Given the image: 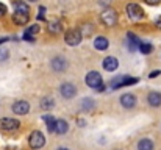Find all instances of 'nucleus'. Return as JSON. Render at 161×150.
<instances>
[{"label":"nucleus","instance_id":"f257e3e1","mask_svg":"<svg viewBox=\"0 0 161 150\" xmlns=\"http://www.w3.org/2000/svg\"><path fill=\"white\" fill-rule=\"evenodd\" d=\"M100 20L103 22V25L113 27V25H116V22H117V13H116L114 9L108 8V9H105V11L100 14Z\"/></svg>","mask_w":161,"mask_h":150},{"label":"nucleus","instance_id":"f03ea898","mask_svg":"<svg viewBox=\"0 0 161 150\" xmlns=\"http://www.w3.org/2000/svg\"><path fill=\"white\" fill-rule=\"evenodd\" d=\"M127 14H128V17L133 19V20H138V19H142V17H144L142 8H141L139 5H136V3H128V5H127Z\"/></svg>","mask_w":161,"mask_h":150},{"label":"nucleus","instance_id":"7ed1b4c3","mask_svg":"<svg viewBox=\"0 0 161 150\" xmlns=\"http://www.w3.org/2000/svg\"><path fill=\"white\" fill-rule=\"evenodd\" d=\"M28 142H30V147H33V149H41L44 144H46V138H44V135L41 133V131H33L31 135H30V139H28Z\"/></svg>","mask_w":161,"mask_h":150},{"label":"nucleus","instance_id":"20e7f679","mask_svg":"<svg viewBox=\"0 0 161 150\" xmlns=\"http://www.w3.org/2000/svg\"><path fill=\"white\" fill-rule=\"evenodd\" d=\"M19 125H20V122L16 119H11V117L0 119V130H3V131H14L19 128Z\"/></svg>","mask_w":161,"mask_h":150},{"label":"nucleus","instance_id":"39448f33","mask_svg":"<svg viewBox=\"0 0 161 150\" xmlns=\"http://www.w3.org/2000/svg\"><path fill=\"white\" fill-rule=\"evenodd\" d=\"M86 85L92 89H97L102 85V75L99 72H89L86 75Z\"/></svg>","mask_w":161,"mask_h":150},{"label":"nucleus","instance_id":"423d86ee","mask_svg":"<svg viewBox=\"0 0 161 150\" xmlns=\"http://www.w3.org/2000/svg\"><path fill=\"white\" fill-rule=\"evenodd\" d=\"M64 41H66L67 46H77V44H80V41H81V33H80L78 30H69V31L66 33Z\"/></svg>","mask_w":161,"mask_h":150},{"label":"nucleus","instance_id":"0eeeda50","mask_svg":"<svg viewBox=\"0 0 161 150\" xmlns=\"http://www.w3.org/2000/svg\"><path fill=\"white\" fill-rule=\"evenodd\" d=\"M136 81H138V78H131V77H127V75H124V77H120V78H116V80H113V81H111V88H113V89H116V88H120V86L135 85Z\"/></svg>","mask_w":161,"mask_h":150},{"label":"nucleus","instance_id":"6e6552de","mask_svg":"<svg viewBox=\"0 0 161 150\" xmlns=\"http://www.w3.org/2000/svg\"><path fill=\"white\" fill-rule=\"evenodd\" d=\"M59 91H61L63 97H66V99H72V97H75V94H77V89H75V86H74L72 83H64V85H61Z\"/></svg>","mask_w":161,"mask_h":150},{"label":"nucleus","instance_id":"1a4fd4ad","mask_svg":"<svg viewBox=\"0 0 161 150\" xmlns=\"http://www.w3.org/2000/svg\"><path fill=\"white\" fill-rule=\"evenodd\" d=\"M28 109H30V105H28L25 100H19V102H16V103L13 105V111H14L16 114H27Z\"/></svg>","mask_w":161,"mask_h":150},{"label":"nucleus","instance_id":"9d476101","mask_svg":"<svg viewBox=\"0 0 161 150\" xmlns=\"http://www.w3.org/2000/svg\"><path fill=\"white\" fill-rule=\"evenodd\" d=\"M117 66H119V63H117V58H114V56H108V58L103 59V69L108 70V72L116 70Z\"/></svg>","mask_w":161,"mask_h":150},{"label":"nucleus","instance_id":"9b49d317","mask_svg":"<svg viewBox=\"0 0 161 150\" xmlns=\"http://www.w3.org/2000/svg\"><path fill=\"white\" fill-rule=\"evenodd\" d=\"M52 67H53L55 70H58V72H63V70H66V67H67V61H66L64 58H61V56L53 58V59H52Z\"/></svg>","mask_w":161,"mask_h":150},{"label":"nucleus","instance_id":"f8f14e48","mask_svg":"<svg viewBox=\"0 0 161 150\" xmlns=\"http://www.w3.org/2000/svg\"><path fill=\"white\" fill-rule=\"evenodd\" d=\"M120 103H122V106H125V108H133V106L136 105V97H135L133 94H124V96L120 97Z\"/></svg>","mask_w":161,"mask_h":150},{"label":"nucleus","instance_id":"ddd939ff","mask_svg":"<svg viewBox=\"0 0 161 150\" xmlns=\"http://www.w3.org/2000/svg\"><path fill=\"white\" fill-rule=\"evenodd\" d=\"M13 6H14L16 13H25V14H28V13H30V8H28V5H27L25 2L14 0V2H13Z\"/></svg>","mask_w":161,"mask_h":150},{"label":"nucleus","instance_id":"4468645a","mask_svg":"<svg viewBox=\"0 0 161 150\" xmlns=\"http://www.w3.org/2000/svg\"><path fill=\"white\" fill-rule=\"evenodd\" d=\"M13 20L16 25H25L28 22V14L25 13H14L13 14Z\"/></svg>","mask_w":161,"mask_h":150},{"label":"nucleus","instance_id":"2eb2a0df","mask_svg":"<svg viewBox=\"0 0 161 150\" xmlns=\"http://www.w3.org/2000/svg\"><path fill=\"white\" fill-rule=\"evenodd\" d=\"M67 128H69V125H67V122H66V120L59 119V120H56V122H55V131H56L58 135H64V133L67 131Z\"/></svg>","mask_w":161,"mask_h":150},{"label":"nucleus","instance_id":"dca6fc26","mask_svg":"<svg viewBox=\"0 0 161 150\" xmlns=\"http://www.w3.org/2000/svg\"><path fill=\"white\" fill-rule=\"evenodd\" d=\"M94 46L97 50H107L108 49V39L105 36H97L94 41Z\"/></svg>","mask_w":161,"mask_h":150},{"label":"nucleus","instance_id":"f3484780","mask_svg":"<svg viewBox=\"0 0 161 150\" xmlns=\"http://www.w3.org/2000/svg\"><path fill=\"white\" fill-rule=\"evenodd\" d=\"M147 100H149V103H150L152 106H160L161 105V94L160 92H150L149 97H147Z\"/></svg>","mask_w":161,"mask_h":150},{"label":"nucleus","instance_id":"a211bd4d","mask_svg":"<svg viewBox=\"0 0 161 150\" xmlns=\"http://www.w3.org/2000/svg\"><path fill=\"white\" fill-rule=\"evenodd\" d=\"M47 30L52 33V35H58L61 31V24L58 20H50L49 25H47Z\"/></svg>","mask_w":161,"mask_h":150},{"label":"nucleus","instance_id":"6ab92c4d","mask_svg":"<svg viewBox=\"0 0 161 150\" xmlns=\"http://www.w3.org/2000/svg\"><path fill=\"white\" fill-rule=\"evenodd\" d=\"M138 150H153V142L150 139H141L138 144Z\"/></svg>","mask_w":161,"mask_h":150},{"label":"nucleus","instance_id":"aec40b11","mask_svg":"<svg viewBox=\"0 0 161 150\" xmlns=\"http://www.w3.org/2000/svg\"><path fill=\"white\" fill-rule=\"evenodd\" d=\"M128 39H130V50L135 52V50L139 47V41H138V38H136L135 35H128Z\"/></svg>","mask_w":161,"mask_h":150},{"label":"nucleus","instance_id":"412c9836","mask_svg":"<svg viewBox=\"0 0 161 150\" xmlns=\"http://www.w3.org/2000/svg\"><path fill=\"white\" fill-rule=\"evenodd\" d=\"M81 108H83V111H91L92 108H94V102L92 99H85L81 102Z\"/></svg>","mask_w":161,"mask_h":150},{"label":"nucleus","instance_id":"4be33fe9","mask_svg":"<svg viewBox=\"0 0 161 150\" xmlns=\"http://www.w3.org/2000/svg\"><path fill=\"white\" fill-rule=\"evenodd\" d=\"M44 120H46V124H47V128H49L50 131H55V122H56V120H55L53 117L47 114V116H44Z\"/></svg>","mask_w":161,"mask_h":150},{"label":"nucleus","instance_id":"5701e85b","mask_svg":"<svg viewBox=\"0 0 161 150\" xmlns=\"http://www.w3.org/2000/svg\"><path fill=\"white\" fill-rule=\"evenodd\" d=\"M53 100L50 99V97H47V99H42V102H41V106H42V108H44V109H47V111H49V109H52V108H53Z\"/></svg>","mask_w":161,"mask_h":150},{"label":"nucleus","instance_id":"b1692460","mask_svg":"<svg viewBox=\"0 0 161 150\" xmlns=\"http://www.w3.org/2000/svg\"><path fill=\"white\" fill-rule=\"evenodd\" d=\"M139 49H141V52H142V53L149 55V53L153 50V47H152L150 44H139Z\"/></svg>","mask_w":161,"mask_h":150},{"label":"nucleus","instance_id":"393cba45","mask_svg":"<svg viewBox=\"0 0 161 150\" xmlns=\"http://www.w3.org/2000/svg\"><path fill=\"white\" fill-rule=\"evenodd\" d=\"M8 56H9V52L6 49H3V47H0V63L5 61V59H8Z\"/></svg>","mask_w":161,"mask_h":150},{"label":"nucleus","instance_id":"a878e982","mask_svg":"<svg viewBox=\"0 0 161 150\" xmlns=\"http://www.w3.org/2000/svg\"><path fill=\"white\" fill-rule=\"evenodd\" d=\"M38 31H39V27H38V25H33V27H30V28H28V30H27L25 33H30V35H36Z\"/></svg>","mask_w":161,"mask_h":150},{"label":"nucleus","instance_id":"bb28decb","mask_svg":"<svg viewBox=\"0 0 161 150\" xmlns=\"http://www.w3.org/2000/svg\"><path fill=\"white\" fill-rule=\"evenodd\" d=\"M24 39H25V41H30V42H31V41H35V35L25 33V35H24Z\"/></svg>","mask_w":161,"mask_h":150},{"label":"nucleus","instance_id":"cd10ccee","mask_svg":"<svg viewBox=\"0 0 161 150\" xmlns=\"http://www.w3.org/2000/svg\"><path fill=\"white\" fill-rule=\"evenodd\" d=\"M5 14H6V6H5L3 3H0V17L5 16Z\"/></svg>","mask_w":161,"mask_h":150},{"label":"nucleus","instance_id":"c85d7f7f","mask_svg":"<svg viewBox=\"0 0 161 150\" xmlns=\"http://www.w3.org/2000/svg\"><path fill=\"white\" fill-rule=\"evenodd\" d=\"M44 13H46V8L41 6V8H39V19H44V16H46Z\"/></svg>","mask_w":161,"mask_h":150},{"label":"nucleus","instance_id":"c756f323","mask_svg":"<svg viewBox=\"0 0 161 150\" xmlns=\"http://www.w3.org/2000/svg\"><path fill=\"white\" fill-rule=\"evenodd\" d=\"M146 3H149V5H160L161 0H146Z\"/></svg>","mask_w":161,"mask_h":150},{"label":"nucleus","instance_id":"7c9ffc66","mask_svg":"<svg viewBox=\"0 0 161 150\" xmlns=\"http://www.w3.org/2000/svg\"><path fill=\"white\" fill-rule=\"evenodd\" d=\"M161 72L160 70H153V72H152V74H150V78H155V77H158V75H160Z\"/></svg>","mask_w":161,"mask_h":150},{"label":"nucleus","instance_id":"2f4dec72","mask_svg":"<svg viewBox=\"0 0 161 150\" xmlns=\"http://www.w3.org/2000/svg\"><path fill=\"white\" fill-rule=\"evenodd\" d=\"M155 25H157L158 28H161V17H158V19H157V22H155Z\"/></svg>","mask_w":161,"mask_h":150},{"label":"nucleus","instance_id":"473e14b6","mask_svg":"<svg viewBox=\"0 0 161 150\" xmlns=\"http://www.w3.org/2000/svg\"><path fill=\"white\" fill-rule=\"evenodd\" d=\"M5 150H19V149H17V147H6Z\"/></svg>","mask_w":161,"mask_h":150},{"label":"nucleus","instance_id":"72a5a7b5","mask_svg":"<svg viewBox=\"0 0 161 150\" xmlns=\"http://www.w3.org/2000/svg\"><path fill=\"white\" fill-rule=\"evenodd\" d=\"M5 41H8V38H0V44H2V42H5Z\"/></svg>","mask_w":161,"mask_h":150},{"label":"nucleus","instance_id":"f704fd0d","mask_svg":"<svg viewBox=\"0 0 161 150\" xmlns=\"http://www.w3.org/2000/svg\"><path fill=\"white\" fill-rule=\"evenodd\" d=\"M59 150H69V149H64V147H63V149H59Z\"/></svg>","mask_w":161,"mask_h":150},{"label":"nucleus","instance_id":"c9c22d12","mask_svg":"<svg viewBox=\"0 0 161 150\" xmlns=\"http://www.w3.org/2000/svg\"><path fill=\"white\" fill-rule=\"evenodd\" d=\"M30 2H36V0H30Z\"/></svg>","mask_w":161,"mask_h":150}]
</instances>
